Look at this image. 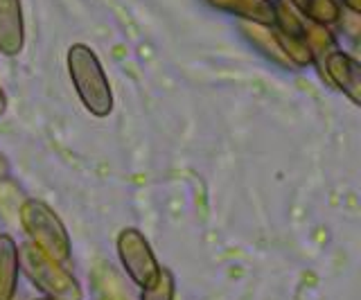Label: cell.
<instances>
[{"label": "cell", "mask_w": 361, "mask_h": 300, "mask_svg": "<svg viewBox=\"0 0 361 300\" xmlns=\"http://www.w3.org/2000/svg\"><path fill=\"white\" fill-rule=\"evenodd\" d=\"M68 75L84 108L95 118H106L113 111V91L97 54L86 43H73L66 54Z\"/></svg>", "instance_id": "1"}, {"label": "cell", "mask_w": 361, "mask_h": 300, "mask_svg": "<svg viewBox=\"0 0 361 300\" xmlns=\"http://www.w3.org/2000/svg\"><path fill=\"white\" fill-rule=\"evenodd\" d=\"M18 217H20V226L25 230V235L34 249H39L41 253H45L48 258H52L59 264L71 262L73 258L71 235H68L59 215L48 204L37 201V199H27L20 206Z\"/></svg>", "instance_id": "2"}, {"label": "cell", "mask_w": 361, "mask_h": 300, "mask_svg": "<svg viewBox=\"0 0 361 300\" xmlns=\"http://www.w3.org/2000/svg\"><path fill=\"white\" fill-rule=\"evenodd\" d=\"M18 269L27 275V280L41 294H45V298L82 300L84 296L77 277L63 264L54 262L39 249H34L30 242L18 246Z\"/></svg>", "instance_id": "3"}, {"label": "cell", "mask_w": 361, "mask_h": 300, "mask_svg": "<svg viewBox=\"0 0 361 300\" xmlns=\"http://www.w3.org/2000/svg\"><path fill=\"white\" fill-rule=\"evenodd\" d=\"M118 255L124 271L140 289L149 287L156 280L158 271H161V264H158L149 242H147V237L138 228H124L120 232Z\"/></svg>", "instance_id": "4"}, {"label": "cell", "mask_w": 361, "mask_h": 300, "mask_svg": "<svg viewBox=\"0 0 361 300\" xmlns=\"http://www.w3.org/2000/svg\"><path fill=\"white\" fill-rule=\"evenodd\" d=\"M323 77L338 91H343L355 106H361V65L357 59L345 52H334L325 61Z\"/></svg>", "instance_id": "5"}, {"label": "cell", "mask_w": 361, "mask_h": 300, "mask_svg": "<svg viewBox=\"0 0 361 300\" xmlns=\"http://www.w3.org/2000/svg\"><path fill=\"white\" fill-rule=\"evenodd\" d=\"M25 46V23H23L20 0H0V52L16 57Z\"/></svg>", "instance_id": "6"}, {"label": "cell", "mask_w": 361, "mask_h": 300, "mask_svg": "<svg viewBox=\"0 0 361 300\" xmlns=\"http://www.w3.org/2000/svg\"><path fill=\"white\" fill-rule=\"evenodd\" d=\"M212 7L244 18L246 23L274 27L276 23V3L274 0H208Z\"/></svg>", "instance_id": "7"}, {"label": "cell", "mask_w": 361, "mask_h": 300, "mask_svg": "<svg viewBox=\"0 0 361 300\" xmlns=\"http://www.w3.org/2000/svg\"><path fill=\"white\" fill-rule=\"evenodd\" d=\"M18 282V246L14 237L0 232V300H14Z\"/></svg>", "instance_id": "8"}, {"label": "cell", "mask_w": 361, "mask_h": 300, "mask_svg": "<svg viewBox=\"0 0 361 300\" xmlns=\"http://www.w3.org/2000/svg\"><path fill=\"white\" fill-rule=\"evenodd\" d=\"M302 37H305V43H307V50H310V57H312V63L319 65V70L323 73L325 68V61L332 57L334 52H338V46H336V39L330 30L325 25H316V23H310L302 27Z\"/></svg>", "instance_id": "9"}, {"label": "cell", "mask_w": 361, "mask_h": 300, "mask_svg": "<svg viewBox=\"0 0 361 300\" xmlns=\"http://www.w3.org/2000/svg\"><path fill=\"white\" fill-rule=\"evenodd\" d=\"M244 32L246 37L251 39L253 46L264 54L267 59H271L274 63L282 65V68H293V65L287 61L285 52L280 50L276 35H274V27H267V25H255V23H244Z\"/></svg>", "instance_id": "10"}, {"label": "cell", "mask_w": 361, "mask_h": 300, "mask_svg": "<svg viewBox=\"0 0 361 300\" xmlns=\"http://www.w3.org/2000/svg\"><path fill=\"white\" fill-rule=\"evenodd\" d=\"M302 14L316 25H330L336 23L338 14H341V7H338L336 0H307Z\"/></svg>", "instance_id": "11"}, {"label": "cell", "mask_w": 361, "mask_h": 300, "mask_svg": "<svg viewBox=\"0 0 361 300\" xmlns=\"http://www.w3.org/2000/svg\"><path fill=\"white\" fill-rule=\"evenodd\" d=\"M140 300H174V275L169 269L161 266L156 280L142 289Z\"/></svg>", "instance_id": "12"}, {"label": "cell", "mask_w": 361, "mask_h": 300, "mask_svg": "<svg viewBox=\"0 0 361 300\" xmlns=\"http://www.w3.org/2000/svg\"><path fill=\"white\" fill-rule=\"evenodd\" d=\"M336 20L341 23L343 32H348L350 37H357V35H359L361 23H359V14H357V12H350V9H343V12L338 14Z\"/></svg>", "instance_id": "13"}, {"label": "cell", "mask_w": 361, "mask_h": 300, "mask_svg": "<svg viewBox=\"0 0 361 300\" xmlns=\"http://www.w3.org/2000/svg\"><path fill=\"white\" fill-rule=\"evenodd\" d=\"M7 176H9V163L3 154H0V181H5Z\"/></svg>", "instance_id": "14"}, {"label": "cell", "mask_w": 361, "mask_h": 300, "mask_svg": "<svg viewBox=\"0 0 361 300\" xmlns=\"http://www.w3.org/2000/svg\"><path fill=\"white\" fill-rule=\"evenodd\" d=\"M343 7L350 9V12H357V14H359L361 3H359V0H343Z\"/></svg>", "instance_id": "15"}, {"label": "cell", "mask_w": 361, "mask_h": 300, "mask_svg": "<svg viewBox=\"0 0 361 300\" xmlns=\"http://www.w3.org/2000/svg\"><path fill=\"white\" fill-rule=\"evenodd\" d=\"M7 111V97H5V91L0 88V115H3Z\"/></svg>", "instance_id": "16"}, {"label": "cell", "mask_w": 361, "mask_h": 300, "mask_svg": "<svg viewBox=\"0 0 361 300\" xmlns=\"http://www.w3.org/2000/svg\"><path fill=\"white\" fill-rule=\"evenodd\" d=\"M289 3H291V5H296V7L300 9V12H302L305 5H307V0H289Z\"/></svg>", "instance_id": "17"}, {"label": "cell", "mask_w": 361, "mask_h": 300, "mask_svg": "<svg viewBox=\"0 0 361 300\" xmlns=\"http://www.w3.org/2000/svg\"><path fill=\"white\" fill-rule=\"evenodd\" d=\"M37 300H59V298H45V296H43V298H37Z\"/></svg>", "instance_id": "18"}]
</instances>
